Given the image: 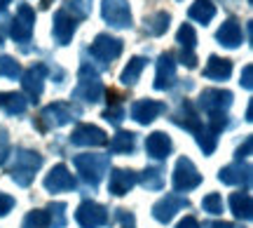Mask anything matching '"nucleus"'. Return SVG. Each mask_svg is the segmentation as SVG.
<instances>
[{
	"instance_id": "nucleus-1",
	"label": "nucleus",
	"mask_w": 253,
	"mask_h": 228,
	"mask_svg": "<svg viewBox=\"0 0 253 228\" xmlns=\"http://www.w3.org/2000/svg\"><path fill=\"white\" fill-rule=\"evenodd\" d=\"M78 219H80V224L84 228H94L106 221V214H103V210L96 207V205H82L80 212H78Z\"/></svg>"
},
{
	"instance_id": "nucleus-2",
	"label": "nucleus",
	"mask_w": 253,
	"mask_h": 228,
	"mask_svg": "<svg viewBox=\"0 0 253 228\" xmlns=\"http://www.w3.org/2000/svg\"><path fill=\"white\" fill-rule=\"evenodd\" d=\"M197 181H199V176L195 174L192 165H190L188 160H181V163H178V170H176V186H178V188H192Z\"/></svg>"
},
{
	"instance_id": "nucleus-3",
	"label": "nucleus",
	"mask_w": 253,
	"mask_h": 228,
	"mask_svg": "<svg viewBox=\"0 0 253 228\" xmlns=\"http://www.w3.org/2000/svg\"><path fill=\"white\" fill-rule=\"evenodd\" d=\"M71 186H73V179L68 176V172H66L63 167H56L54 172L47 176V188L59 191V188H71Z\"/></svg>"
},
{
	"instance_id": "nucleus-4",
	"label": "nucleus",
	"mask_w": 253,
	"mask_h": 228,
	"mask_svg": "<svg viewBox=\"0 0 253 228\" xmlns=\"http://www.w3.org/2000/svg\"><path fill=\"white\" fill-rule=\"evenodd\" d=\"M183 205H188V202L183 200H176V198H169V200H162L157 207H155V217L160 221H169L173 217V210L176 207H183Z\"/></svg>"
},
{
	"instance_id": "nucleus-5",
	"label": "nucleus",
	"mask_w": 253,
	"mask_h": 228,
	"mask_svg": "<svg viewBox=\"0 0 253 228\" xmlns=\"http://www.w3.org/2000/svg\"><path fill=\"white\" fill-rule=\"evenodd\" d=\"M148 151L155 158H164L167 151H169V139L164 137V134H153V137L148 139Z\"/></svg>"
},
{
	"instance_id": "nucleus-6",
	"label": "nucleus",
	"mask_w": 253,
	"mask_h": 228,
	"mask_svg": "<svg viewBox=\"0 0 253 228\" xmlns=\"http://www.w3.org/2000/svg\"><path fill=\"white\" fill-rule=\"evenodd\" d=\"M75 141L78 144H103L106 139H103V134H101L99 129H89V127H82L75 132Z\"/></svg>"
},
{
	"instance_id": "nucleus-7",
	"label": "nucleus",
	"mask_w": 253,
	"mask_h": 228,
	"mask_svg": "<svg viewBox=\"0 0 253 228\" xmlns=\"http://www.w3.org/2000/svg\"><path fill=\"white\" fill-rule=\"evenodd\" d=\"M160 111V106H153V104H138L134 109V118L141 120V122H148V120H153V115Z\"/></svg>"
},
{
	"instance_id": "nucleus-8",
	"label": "nucleus",
	"mask_w": 253,
	"mask_h": 228,
	"mask_svg": "<svg viewBox=\"0 0 253 228\" xmlns=\"http://www.w3.org/2000/svg\"><path fill=\"white\" fill-rule=\"evenodd\" d=\"M131 176H126V172H118L115 174V179H113V191L118 193V195H122V191H125L126 186H131Z\"/></svg>"
},
{
	"instance_id": "nucleus-9",
	"label": "nucleus",
	"mask_w": 253,
	"mask_h": 228,
	"mask_svg": "<svg viewBox=\"0 0 253 228\" xmlns=\"http://www.w3.org/2000/svg\"><path fill=\"white\" fill-rule=\"evenodd\" d=\"M232 207H235V212L239 217H242V214L249 217V198H246V195H235V198H232Z\"/></svg>"
},
{
	"instance_id": "nucleus-10",
	"label": "nucleus",
	"mask_w": 253,
	"mask_h": 228,
	"mask_svg": "<svg viewBox=\"0 0 253 228\" xmlns=\"http://www.w3.org/2000/svg\"><path fill=\"white\" fill-rule=\"evenodd\" d=\"M26 226L28 228H45V217H42L40 212H38V214H31L26 221Z\"/></svg>"
},
{
	"instance_id": "nucleus-11",
	"label": "nucleus",
	"mask_w": 253,
	"mask_h": 228,
	"mask_svg": "<svg viewBox=\"0 0 253 228\" xmlns=\"http://www.w3.org/2000/svg\"><path fill=\"white\" fill-rule=\"evenodd\" d=\"M131 144H134L131 134H120V139L115 141V148H118V151H125V148H131Z\"/></svg>"
},
{
	"instance_id": "nucleus-12",
	"label": "nucleus",
	"mask_w": 253,
	"mask_h": 228,
	"mask_svg": "<svg viewBox=\"0 0 253 228\" xmlns=\"http://www.w3.org/2000/svg\"><path fill=\"white\" fill-rule=\"evenodd\" d=\"M204 205H207V207H209L211 212H213V214H216V212H220V202H218L216 195H211V198H207V200H204Z\"/></svg>"
},
{
	"instance_id": "nucleus-13",
	"label": "nucleus",
	"mask_w": 253,
	"mask_h": 228,
	"mask_svg": "<svg viewBox=\"0 0 253 228\" xmlns=\"http://www.w3.org/2000/svg\"><path fill=\"white\" fill-rule=\"evenodd\" d=\"M178 228H197V221H195V219H185Z\"/></svg>"
}]
</instances>
